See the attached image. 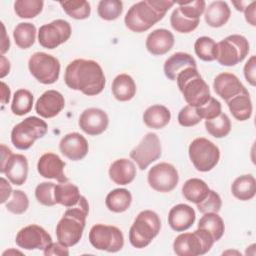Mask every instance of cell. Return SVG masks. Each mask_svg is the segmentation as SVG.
<instances>
[{
  "label": "cell",
  "instance_id": "6da1fadb",
  "mask_svg": "<svg viewBox=\"0 0 256 256\" xmlns=\"http://www.w3.org/2000/svg\"><path fill=\"white\" fill-rule=\"evenodd\" d=\"M64 81L72 89L87 96L100 94L106 83L101 66L94 60L75 59L65 69Z\"/></svg>",
  "mask_w": 256,
  "mask_h": 256
},
{
  "label": "cell",
  "instance_id": "7a4b0ae2",
  "mask_svg": "<svg viewBox=\"0 0 256 256\" xmlns=\"http://www.w3.org/2000/svg\"><path fill=\"white\" fill-rule=\"evenodd\" d=\"M175 4L167 0H144L133 4L127 11L124 22L132 32L142 33L163 19L166 12Z\"/></svg>",
  "mask_w": 256,
  "mask_h": 256
},
{
  "label": "cell",
  "instance_id": "3957f363",
  "mask_svg": "<svg viewBox=\"0 0 256 256\" xmlns=\"http://www.w3.org/2000/svg\"><path fill=\"white\" fill-rule=\"evenodd\" d=\"M89 212V204L84 196L79 202L69 207L56 226V237L59 243L66 247L76 245L82 238L86 218Z\"/></svg>",
  "mask_w": 256,
  "mask_h": 256
},
{
  "label": "cell",
  "instance_id": "277c9868",
  "mask_svg": "<svg viewBox=\"0 0 256 256\" xmlns=\"http://www.w3.org/2000/svg\"><path fill=\"white\" fill-rule=\"evenodd\" d=\"M179 90L188 105L200 107L211 97L207 83L199 74L197 67H188L176 77Z\"/></svg>",
  "mask_w": 256,
  "mask_h": 256
},
{
  "label": "cell",
  "instance_id": "5b68a950",
  "mask_svg": "<svg viewBox=\"0 0 256 256\" xmlns=\"http://www.w3.org/2000/svg\"><path fill=\"white\" fill-rule=\"evenodd\" d=\"M161 221L158 214L152 210L141 211L135 218L129 230V241L135 248H145L158 235Z\"/></svg>",
  "mask_w": 256,
  "mask_h": 256
},
{
  "label": "cell",
  "instance_id": "8992f818",
  "mask_svg": "<svg viewBox=\"0 0 256 256\" xmlns=\"http://www.w3.org/2000/svg\"><path fill=\"white\" fill-rule=\"evenodd\" d=\"M214 239L209 232L197 228L194 232H187L178 235L173 243L174 253L178 256H198L210 251Z\"/></svg>",
  "mask_w": 256,
  "mask_h": 256
},
{
  "label": "cell",
  "instance_id": "52a82bcc",
  "mask_svg": "<svg viewBox=\"0 0 256 256\" xmlns=\"http://www.w3.org/2000/svg\"><path fill=\"white\" fill-rule=\"evenodd\" d=\"M47 130L48 126L44 120L36 116H30L13 127L11 142L17 149L27 150L37 139L42 138Z\"/></svg>",
  "mask_w": 256,
  "mask_h": 256
},
{
  "label": "cell",
  "instance_id": "ba28073f",
  "mask_svg": "<svg viewBox=\"0 0 256 256\" xmlns=\"http://www.w3.org/2000/svg\"><path fill=\"white\" fill-rule=\"evenodd\" d=\"M248 52V40L242 35L233 34L217 43L216 60L223 66H235L246 58Z\"/></svg>",
  "mask_w": 256,
  "mask_h": 256
},
{
  "label": "cell",
  "instance_id": "9c48e42d",
  "mask_svg": "<svg viewBox=\"0 0 256 256\" xmlns=\"http://www.w3.org/2000/svg\"><path fill=\"white\" fill-rule=\"evenodd\" d=\"M188 153L192 164L200 172L212 170L220 159L219 148L203 137L196 138L190 143Z\"/></svg>",
  "mask_w": 256,
  "mask_h": 256
},
{
  "label": "cell",
  "instance_id": "30bf717a",
  "mask_svg": "<svg viewBox=\"0 0 256 256\" xmlns=\"http://www.w3.org/2000/svg\"><path fill=\"white\" fill-rule=\"evenodd\" d=\"M89 241L97 250L107 252H118L124 246V236L122 231L116 226L96 224L89 232Z\"/></svg>",
  "mask_w": 256,
  "mask_h": 256
},
{
  "label": "cell",
  "instance_id": "8fae6325",
  "mask_svg": "<svg viewBox=\"0 0 256 256\" xmlns=\"http://www.w3.org/2000/svg\"><path fill=\"white\" fill-rule=\"evenodd\" d=\"M28 68L30 73L42 84H53L59 78V60L45 52L34 53L29 58Z\"/></svg>",
  "mask_w": 256,
  "mask_h": 256
},
{
  "label": "cell",
  "instance_id": "7c38bea8",
  "mask_svg": "<svg viewBox=\"0 0 256 256\" xmlns=\"http://www.w3.org/2000/svg\"><path fill=\"white\" fill-rule=\"evenodd\" d=\"M162 152L160 140L155 133H147L140 143L130 152V158L140 170H145L152 162L160 158Z\"/></svg>",
  "mask_w": 256,
  "mask_h": 256
},
{
  "label": "cell",
  "instance_id": "4fadbf2b",
  "mask_svg": "<svg viewBox=\"0 0 256 256\" xmlns=\"http://www.w3.org/2000/svg\"><path fill=\"white\" fill-rule=\"evenodd\" d=\"M70 23L63 19H56L42 25L38 31L39 44L47 49H54L65 43L71 36Z\"/></svg>",
  "mask_w": 256,
  "mask_h": 256
},
{
  "label": "cell",
  "instance_id": "5bb4252c",
  "mask_svg": "<svg viewBox=\"0 0 256 256\" xmlns=\"http://www.w3.org/2000/svg\"><path fill=\"white\" fill-rule=\"evenodd\" d=\"M147 180L152 189L166 193L174 190L178 184L177 169L170 163L161 162L154 165L148 172Z\"/></svg>",
  "mask_w": 256,
  "mask_h": 256
},
{
  "label": "cell",
  "instance_id": "9a60e30c",
  "mask_svg": "<svg viewBox=\"0 0 256 256\" xmlns=\"http://www.w3.org/2000/svg\"><path fill=\"white\" fill-rule=\"evenodd\" d=\"M15 242L20 248L26 250H44L50 243H52V238L44 228L32 224L22 228L17 233Z\"/></svg>",
  "mask_w": 256,
  "mask_h": 256
},
{
  "label": "cell",
  "instance_id": "2e32d148",
  "mask_svg": "<svg viewBox=\"0 0 256 256\" xmlns=\"http://www.w3.org/2000/svg\"><path fill=\"white\" fill-rule=\"evenodd\" d=\"M78 124L86 134L97 136L107 129L109 118L106 112L102 109L88 108L81 113Z\"/></svg>",
  "mask_w": 256,
  "mask_h": 256
},
{
  "label": "cell",
  "instance_id": "e0dca14e",
  "mask_svg": "<svg viewBox=\"0 0 256 256\" xmlns=\"http://www.w3.org/2000/svg\"><path fill=\"white\" fill-rule=\"evenodd\" d=\"M65 162L57 155L51 152L43 154L37 163L38 173L47 179H55L59 183L68 182L64 174Z\"/></svg>",
  "mask_w": 256,
  "mask_h": 256
},
{
  "label": "cell",
  "instance_id": "ac0fdd59",
  "mask_svg": "<svg viewBox=\"0 0 256 256\" xmlns=\"http://www.w3.org/2000/svg\"><path fill=\"white\" fill-rule=\"evenodd\" d=\"M60 152L72 161L83 159L89 150V145L84 136L80 133L72 132L66 134L59 143Z\"/></svg>",
  "mask_w": 256,
  "mask_h": 256
},
{
  "label": "cell",
  "instance_id": "d6986e66",
  "mask_svg": "<svg viewBox=\"0 0 256 256\" xmlns=\"http://www.w3.org/2000/svg\"><path fill=\"white\" fill-rule=\"evenodd\" d=\"M65 106L64 96L56 90L45 91L37 100L35 110L43 118H53L58 115Z\"/></svg>",
  "mask_w": 256,
  "mask_h": 256
},
{
  "label": "cell",
  "instance_id": "ffe728a7",
  "mask_svg": "<svg viewBox=\"0 0 256 256\" xmlns=\"http://www.w3.org/2000/svg\"><path fill=\"white\" fill-rule=\"evenodd\" d=\"M213 88L216 94L226 102L247 90L236 75L228 72L220 73L215 77Z\"/></svg>",
  "mask_w": 256,
  "mask_h": 256
},
{
  "label": "cell",
  "instance_id": "44dd1931",
  "mask_svg": "<svg viewBox=\"0 0 256 256\" xmlns=\"http://www.w3.org/2000/svg\"><path fill=\"white\" fill-rule=\"evenodd\" d=\"M0 172L5 174L12 184L17 186L23 185L28 176L27 158L22 154H12Z\"/></svg>",
  "mask_w": 256,
  "mask_h": 256
},
{
  "label": "cell",
  "instance_id": "7402d4cb",
  "mask_svg": "<svg viewBox=\"0 0 256 256\" xmlns=\"http://www.w3.org/2000/svg\"><path fill=\"white\" fill-rule=\"evenodd\" d=\"M196 214L194 209L187 204L173 206L168 214V224L176 232L189 229L195 222Z\"/></svg>",
  "mask_w": 256,
  "mask_h": 256
},
{
  "label": "cell",
  "instance_id": "603a6c76",
  "mask_svg": "<svg viewBox=\"0 0 256 256\" xmlns=\"http://www.w3.org/2000/svg\"><path fill=\"white\" fill-rule=\"evenodd\" d=\"M174 41V36L169 30L156 29L147 36L146 49L152 55H164L172 49Z\"/></svg>",
  "mask_w": 256,
  "mask_h": 256
},
{
  "label": "cell",
  "instance_id": "cb8c5ba5",
  "mask_svg": "<svg viewBox=\"0 0 256 256\" xmlns=\"http://www.w3.org/2000/svg\"><path fill=\"white\" fill-rule=\"evenodd\" d=\"M135 176V164L129 159H117L109 167V177L115 184L127 185L134 180Z\"/></svg>",
  "mask_w": 256,
  "mask_h": 256
},
{
  "label": "cell",
  "instance_id": "d4e9b609",
  "mask_svg": "<svg viewBox=\"0 0 256 256\" xmlns=\"http://www.w3.org/2000/svg\"><path fill=\"white\" fill-rule=\"evenodd\" d=\"M188 67H197L195 59L188 53L176 52L165 61L163 69L165 76L175 81L178 74Z\"/></svg>",
  "mask_w": 256,
  "mask_h": 256
},
{
  "label": "cell",
  "instance_id": "484cf974",
  "mask_svg": "<svg viewBox=\"0 0 256 256\" xmlns=\"http://www.w3.org/2000/svg\"><path fill=\"white\" fill-rule=\"evenodd\" d=\"M230 15V8L225 1H214L206 8L204 18L209 26L219 28L228 22Z\"/></svg>",
  "mask_w": 256,
  "mask_h": 256
},
{
  "label": "cell",
  "instance_id": "4316f807",
  "mask_svg": "<svg viewBox=\"0 0 256 256\" xmlns=\"http://www.w3.org/2000/svg\"><path fill=\"white\" fill-rule=\"evenodd\" d=\"M227 105L233 117L238 121H246L252 115L253 107L248 90L228 100Z\"/></svg>",
  "mask_w": 256,
  "mask_h": 256
},
{
  "label": "cell",
  "instance_id": "83f0119b",
  "mask_svg": "<svg viewBox=\"0 0 256 256\" xmlns=\"http://www.w3.org/2000/svg\"><path fill=\"white\" fill-rule=\"evenodd\" d=\"M171 119L169 109L163 105L155 104L148 107L143 114V122L151 129L164 128Z\"/></svg>",
  "mask_w": 256,
  "mask_h": 256
},
{
  "label": "cell",
  "instance_id": "f1b7e54d",
  "mask_svg": "<svg viewBox=\"0 0 256 256\" xmlns=\"http://www.w3.org/2000/svg\"><path fill=\"white\" fill-rule=\"evenodd\" d=\"M112 93L118 101L131 100L136 94V84L133 78L125 73L117 75L112 82Z\"/></svg>",
  "mask_w": 256,
  "mask_h": 256
},
{
  "label": "cell",
  "instance_id": "f546056e",
  "mask_svg": "<svg viewBox=\"0 0 256 256\" xmlns=\"http://www.w3.org/2000/svg\"><path fill=\"white\" fill-rule=\"evenodd\" d=\"M233 196L241 201L251 200L256 194V180L251 174L237 177L231 186Z\"/></svg>",
  "mask_w": 256,
  "mask_h": 256
},
{
  "label": "cell",
  "instance_id": "4dcf8cb0",
  "mask_svg": "<svg viewBox=\"0 0 256 256\" xmlns=\"http://www.w3.org/2000/svg\"><path fill=\"white\" fill-rule=\"evenodd\" d=\"M210 189L205 181L199 178L188 179L182 186V194L189 202L198 204L206 198Z\"/></svg>",
  "mask_w": 256,
  "mask_h": 256
},
{
  "label": "cell",
  "instance_id": "1f68e13d",
  "mask_svg": "<svg viewBox=\"0 0 256 256\" xmlns=\"http://www.w3.org/2000/svg\"><path fill=\"white\" fill-rule=\"evenodd\" d=\"M132 195L125 188L114 189L109 192L105 199L106 207L114 213L125 212L131 205Z\"/></svg>",
  "mask_w": 256,
  "mask_h": 256
},
{
  "label": "cell",
  "instance_id": "d6a6232c",
  "mask_svg": "<svg viewBox=\"0 0 256 256\" xmlns=\"http://www.w3.org/2000/svg\"><path fill=\"white\" fill-rule=\"evenodd\" d=\"M82 195L76 185L69 182H62L55 185V200L67 208L75 206Z\"/></svg>",
  "mask_w": 256,
  "mask_h": 256
},
{
  "label": "cell",
  "instance_id": "836d02e7",
  "mask_svg": "<svg viewBox=\"0 0 256 256\" xmlns=\"http://www.w3.org/2000/svg\"><path fill=\"white\" fill-rule=\"evenodd\" d=\"M13 38L15 44L21 49L30 48L36 38V27L32 23L22 22L19 23L13 31Z\"/></svg>",
  "mask_w": 256,
  "mask_h": 256
},
{
  "label": "cell",
  "instance_id": "e575fe53",
  "mask_svg": "<svg viewBox=\"0 0 256 256\" xmlns=\"http://www.w3.org/2000/svg\"><path fill=\"white\" fill-rule=\"evenodd\" d=\"M198 228L209 232L215 242L221 239L225 231L224 222L217 213H205L199 220Z\"/></svg>",
  "mask_w": 256,
  "mask_h": 256
},
{
  "label": "cell",
  "instance_id": "d590c367",
  "mask_svg": "<svg viewBox=\"0 0 256 256\" xmlns=\"http://www.w3.org/2000/svg\"><path fill=\"white\" fill-rule=\"evenodd\" d=\"M205 128L211 136L215 138H223L230 133L231 121L225 113H221L213 119L205 120Z\"/></svg>",
  "mask_w": 256,
  "mask_h": 256
},
{
  "label": "cell",
  "instance_id": "8d00e7d4",
  "mask_svg": "<svg viewBox=\"0 0 256 256\" xmlns=\"http://www.w3.org/2000/svg\"><path fill=\"white\" fill-rule=\"evenodd\" d=\"M33 95L29 90L19 89L14 93L11 104V111L18 116L29 113L33 106Z\"/></svg>",
  "mask_w": 256,
  "mask_h": 256
},
{
  "label": "cell",
  "instance_id": "74e56055",
  "mask_svg": "<svg viewBox=\"0 0 256 256\" xmlns=\"http://www.w3.org/2000/svg\"><path fill=\"white\" fill-rule=\"evenodd\" d=\"M65 13L71 18L77 20H83L90 16L91 7L89 2L85 0H70L60 2Z\"/></svg>",
  "mask_w": 256,
  "mask_h": 256
},
{
  "label": "cell",
  "instance_id": "f35d334b",
  "mask_svg": "<svg viewBox=\"0 0 256 256\" xmlns=\"http://www.w3.org/2000/svg\"><path fill=\"white\" fill-rule=\"evenodd\" d=\"M194 50L199 59L203 61L216 60L217 43L210 37H199L194 44Z\"/></svg>",
  "mask_w": 256,
  "mask_h": 256
},
{
  "label": "cell",
  "instance_id": "ab89813d",
  "mask_svg": "<svg viewBox=\"0 0 256 256\" xmlns=\"http://www.w3.org/2000/svg\"><path fill=\"white\" fill-rule=\"evenodd\" d=\"M44 2L41 0H17L14 3V11L20 18H34L41 13Z\"/></svg>",
  "mask_w": 256,
  "mask_h": 256
},
{
  "label": "cell",
  "instance_id": "60d3db41",
  "mask_svg": "<svg viewBox=\"0 0 256 256\" xmlns=\"http://www.w3.org/2000/svg\"><path fill=\"white\" fill-rule=\"evenodd\" d=\"M123 11V3L119 0H101L98 3L97 13L99 17L106 21L117 19Z\"/></svg>",
  "mask_w": 256,
  "mask_h": 256
},
{
  "label": "cell",
  "instance_id": "b9f144b4",
  "mask_svg": "<svg viewBox=\"0 0 256 256\" xmlns=\"http://www.w3.org/2000/svg\"><path fill=\"white\" fill-rule=\"evenodd\" d=\"M200 20H192L183 16L179 9L176 8L170 16V24L172 28L179 33H190L199 25Z\"/></svg>",
  "mask_w": 256,
  "mask_h": 256
},
{
  "label": "cell",
  "instance_id": "7bdbcfd3",
  "mask_svg": "<svg viewBox=\"0 0 256 256\" xmlns=\"http://www.w3.org/2000/svg\"><path fill=\"white\" fill-rule=\"evenodd\" d=\"M55 185L52 182H42L36 186L35 197L37 201L44 206H54L55 200Z\"/></svg>",
  "mask_w": 256,
  "mask_h": 256
},
{
  "label": "cell",
  "instance_id": "ee69618b",
  "mask_svg": "<svg viewBox=\"0 0 256 256\" xmlns=\"http://www.w3.org/2000/svg\"><path fill=\"white\" fill-rule=\"evenodd\" d=\"M179 6L177 7L180 13L192 20H200V16L205 10V1L204 0H195L188 2H178Z\"/></svg>",
  "mask_w": 256,
  "mask_h": 256
},
{
  "label": "cell",
  "instance_id": "f6af8a7d",
  "mask_svg": "<svg viewBox=\"0 0 256 256\" xmlns=\"http://www.w3.org/2000/svg\"><path fill=\"white\" fill-rule=\"evenodd\" d=\"M29 207V199L21 190H14L11 198L6 203V208L13 214H23Z\"/></svg>",
  "mask_w": 256,
  "mask_h": 256
},
{
  "label": "cell",
  "instance_id": "bcb514c9",
  "mask_svg": "<svg viewBox=\"0 0 256 256\" xmlns=\"http://www.w3.org/2000/svg\"><path fill=\"white\" fill-rule=\"evenodd\" d=\"M199 212L205 213H218L222 206V200L218 193L210 190L208 195L200 203L196 204Z\"/></svg>",
  "mask_w": 256,
  "mask_h": 256
},
{
  "label": "cell",
  "instance_id": "7dc6e473",
  "mask_svg": "<svg viewBox=\"0 0 256 256\" xmlns=\"http://www.w3.org/2000/svg\"><path fill=\"white\" fill-rule=\"evenodd\" d=\"M196 111L201 119L210 120L219 116L222 113V107L221 103L217 99H215L214 97H210V99L204 105L196 107Z\"/></svg>",
  "mask_w": 256,
  "mask_h": 256
},
{
  "label": "cell",
  "instance_id": "c3c4849f",
  "mask_svg": "<svg viewBox=\"0 0 256 256\" xmlns=\"http://www.w3.org/2000/svg\"><path fill=\"white\" fill-rule=\"evenodd\" d=\"M202 119L196 111V107L187 105L183 107L178 113V122L183 127H192L197 125Z\"/></svg>",
  "mask_w": 256,
  "mask_h": 256
},
{
  "label": "cell",
  "instance_id": "681fc988",
  "mask_svg": "<svg viewBox=\"0 0 256 256\" xmlns=\"http://www.w3.org/2000/svg\"><path fill=\"white\" fill-rule=\"evenodd\" d=\"M244 76L247 82L255 86L256 85V57L255 55L251 56L244 66Z\"/></svg>",
  "mask_w": 256,
  "mask_h": 256
},
{
  "label": "cell",
  "instance_id": "f907efd6",
  "mask_svg": "<svg viewBox=\"0 0 256 256\" xmlns=\"http://www.w3.org/2000/svg\"><path fill=\"white\" fill-rule=\"evenodd\" d=\"M68 247L62 245L61 243H50L43 251L45 256L49 255H60V256H68L69 251L67 249Z\"/></svg>",
  "mask_w": 256,
  "mask_h": 256
},
{
  "label": "cell",
  "instance_id": "816d5d0a",
  "mask_svg": "<svg viewBox=\"0 0 256 256\" xmlns=\"http://www.w3.org/2000/svg\"><path fill=\"white\" fill-rule=\"evenodd\" d=\"M12 192L13 191H12V188H11V185L9 184V182L4 177H1V200H0V202L2 204L5 203L11 196Z\"/></svg>",
  "mask_w": 256,
  "mask_h": 256
},
{
  "label": "cell",
  "instance_id": "f5cc1de1",
  "mask_svg": "<svg viewBox=\"0 0 256 256\" xmlns=\"http://www.w3.org/2000/svg\"><path fill=\"white\" fill-rule=\"evenodd\" d=\"M256 7V2L252 1L249 5L246 6L244 9V14H245V19L246 21L251 24L252 26L256 25V20H255V8Z\"/></svg>",
  "mask_w": 256,
  "mask_h": 256
},
{
  "label": "cell",
  "instance_id": "db71d44e",
  "mask_svg": "<svg viewBox=\"0 0 256 256\" xmlns=\"http://www.w3.org/2000/svg\"><path fill=\"white\" fill-rule=\"evenodd\" d=\"M12 154H13L12 151L8 147H6L4 144H1V166H0V170H2L5 167L8 159L10 158V156Z\"/></svg>",
  "mask_w": 256,
  "mask_h": 256
},
{
  "label": "cell",
  "instance_id": "11a10c76",
  "mask_svg": "<svg viewBox=\"0 0 256 256\" xmlns=\"http://www.w3.org/2000/svg\"><path fill=\"white\" fill-rule=\"evenodd\" d=\"M10 48V41H9V37H7L6 35V31H5V26L2 23V41H1V53L2 55L7 52Z\"/></svg>",
  "mask_w": 256,
  "mask_h": 256
},
{
  "label": "cell",
  "instance_id": "9f6ffc18",
  "mask_svg": "<svg viewBox=\"0 0 256 256\" xmlns=\"http://www.w3.org/2000/svg\"><path fill=\"white\" fill-rule=\"evenodd\" d=\"M10 71V62L5 58L4 55H1V73L0 77L3 78L5 77Z\"/></svg>",
  "mask_w": 256,
  "mask_h": 256
},
{
  "label": "cell",
  "instance_id": "6f0895ef",
  "mask_svg": "<svg viewBox=\"0 0 256 256\" xmlns=\"http://www.w3.org/2000/svg\"><path fill=\"white\" fill-rule=\"evenodd\" d=\"M1 87H2V89H1V92H2L1 100H2L3 104H6V103L9 102V99H10V89L4 82H1Z\"/></svg>",
  "mask_w": 256,
  "mask_h": 256
},
{
  "label": "cell",
  "instance_id": "680465c9",
  "mask_svg": "<svg viewBox=\"0 0 256 256\" xmlns=\"http://www.w3.org/2000/svg\"><path fill=\"white\" fill-rule=\"evenodd\" d=\"M232 4L236 7V10H238V11H244V9H245L246 7H244L243 5H246V4L249 5V3H246V2H243V1H239V2L233 1Z\"/></svg>",
  "mask_w": 256,
  "mask_h": 256
}]
</instances>
